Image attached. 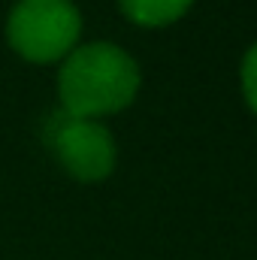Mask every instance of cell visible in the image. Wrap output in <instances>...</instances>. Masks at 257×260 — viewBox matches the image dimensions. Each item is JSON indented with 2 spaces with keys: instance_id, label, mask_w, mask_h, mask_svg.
Returning a JSON list of instances; mask_svg holds the SVG:
<instances>
[{
  "instance_id": "1",
  "label": "cell",
  "mask_w": 257,
  "mask_h": 260,
  "mask_svg": "<svg viewBox=\"0 0 257 260\" xmlns=\"http://www.w3.org/2000/svg\"><path fill=\"white\" fill-rule=\"evenodd\" d=\"M139 64L115 43L76 46L58 73L61 109L73 118L100 121L127 109L139 94Z\"/></svg>"
},
{
  "instance_id": "2",
  "label": "cell",
  "mask_w": 257,
  "mask_h": 260,
  "mask_svg": "<svg viewBox=\"0 0 257 260\" xmlns=\"http://www.w3.org/2000/svg\"><path fill=\"white\" fill-rule=\"evenodd\" d=\"M82 15L73 0H18L6 18V43L30 64H55L79 46Z\"/></svg>"
},
{
  "instance_id": "3",
  "label": "cell",
  "mask_w": 257,
  "mask_h": 260,
  "mask_svg": "<svg viewBox=\"0 0 257 260\" xmlns=\"http://www.w3.org/2000/svg\"><path fill=\"white\" fill-rule=\"evenodd\" d=\"M49 142H52L61 167L76 182L97 185V182L109 179L115 170L118 145L103 121L73 118V115L61 112L55 118V124L49 127Z\"/></svg>"
},
{
  "instance_id": "4",
  "label": "cell",
  "mask_w": 257,
  "mask_h": 260,
  "mask_svg": "<svg viewBox=\"0 0 257 260\" xmlns=\"http://www.w3.org/2000/svg\"><path fill=\"white\" fill-rule=\"evenodd\" d=\"M194 6V0H118L121 15L139 24V27H164L179 21L188 9Z\"/></svg>"
},
{
  "instance_id": "5",
  "label": "cell",
  "mask_w": 257,
  "mask_h": 260,
  "mask_svg": "<svg viewBox=\"0 0 257 260\" xmlns=\"http://www.w3.org/2000/svg\"><path fill=\"white\" fill-rule=\"evenodd\" d=\"M239 82H242V97L257 115V43L245 52L242 67H239Z\"/></svg>"
}]
</instances>
